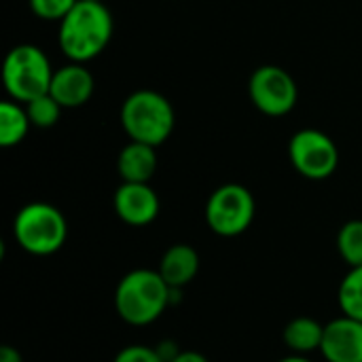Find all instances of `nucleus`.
<instances>
[{
  "label": "nucleus",
  "mask_w": 362,
  "mask_h": 362,
  "mask_svg": "<svg viewBox=\"0 0 362 362\" xmlns=\"http://www.w3.org/2000/svg\"><path fill=\"white\" fill-rule=\"evenodd\" d=\"M112 15L104 2L78 0L59 21L57 42L68 59L83 64L98 57L106 49L112 36Z\"/></svg>",
  "instance_id": "obj_1"
},
{
  "label": "nucleus",
  "mask_w": 362,
  "mask_h": 362,
  "mask_svg": "<svg viewBox=\"0 0 362 362\" xmlns=\"http://www.w3.org/2000/svg\"><path fill=\"white\" fill-rule=\"evenodd\" d=\"M172 301V288L165 284L159 272L136 269L123 276L115 293L117 314L134 327L155 322L168 303Z\"/></svg>",
  "instance_id": "obj_2"
},
{
  "label": "nucleus",
  "mask_w": 362,
  "mask_h": 362,
  "mask_svg": "<svg viewBox=\"0 0 362 362\" xmlns=\"http://www.w3.org/2000/svg\"><path fill=\"white\" fill-rule=\"evenodd\" d=\"M174 108L170 100L157 91H134L121 106V125L132 142L151 146L163 144L174 132Z\"/></svg>",
  "instance_id": "obj_3"
},
{
  "label": "nucleus",
  "mask_w": 362,
  "mask_h": 362,
  "mask_svg": "<svg viewBox=\"0 0 362 362\" xmlns=\"http://www.w3.org/2000/svg\"><path fill=\"white\" fill-rule=\"evenodd\" d=\"M53 72L42 49L36 45H17L4 57L2 83L15 102L28 104L30 100L49 93Z\"/></svg>",
  "instance_id": "obj_4"
},
{
  "label": "nucleus",
  "mask_w": 362,
  "mask_h": 362,
  "mask_svg": "<svg viewBox=\"0 0 362 362\" xmlns=\"http://www.w3.org/2000/svg\"><path fill=\"white\" fill-rule=\"evenodd\" d=\"M13 233L17 244L36 257H47L57 252L68 238V223L64 214L45 202H34L23 206L13 223Z\"/></svg>",
  "instance_id": "obj_5"
},
{
  "label": "nucleus",
  "mask_w": 362,
  "mask_h": 362,
  "mask_svg": "<svg viewBox=\"0 0 362 362\" xmlns=\"http://www.w3.org/2000/svg\"><path fill=\"white\" fill-rule=\"evenodd\" d=\"M257 204L252 193L242 185L218 187L206 204L208 227L221 238H235L244 233L255 221Z\"/></svg>",
  "instance_id": "obj_6"
},
{
  "label": "nucleus",
  "mask_w": 362,
  "mask_h": 362,
  "mask_svg": "<svg viewBox=\"0 0 362 362\" xmlns=\"http://www.w3.org/2000/svg\"><path fill=\"white\" fill-rule=\"evenodd\" d=\"M288 157L293 168L310 180H325L339 165L337 144L320 129L297 132L288 142Z\"/></svg>",
  "instance_id": "obj_7"
},
{
  "label": "nucleus",
  "mask_w": 362,
  "mask_h": 362,
  "mask_svg": "<svg viewBox=\"0 0 362 362\" xmlns=\"http://www.w3.org/2000/svg\"><path fill=\"white\" fill-rule=\"evenodd\" d=\"M252 104L267 117L288 115L299 98L295 78L280 66H261L248 83Z\"/></svg>",
  "instance_id": "obj_8"
},
{
  "label": "nucleus",
  "mask_w": 362,
  "mask_h": 362,
  "mask_svg": "<svg viewBox=\"0 0 362 362\" xmlns=\"http://www.w3.org/2000/svg\"><path fill=\"white\" fill-rule=\"evenodd\" d=\"M112 204L117 216L132 227L151 225L159 214V197L148 182H123L115 191Z\"/></svg>",
  "instance_id": "obj_9"
},
{
  "label": "nucleus",
  "mask_w": 362,
  "mask_h": 362,
  "mask_svg": "<svg viewBox=\"0 0 362 362\" xmlns=\"http://www.w3.org/2000/svg\"><path fill=\"white\" fill-rule=\"evenodd\" d=\"M322 356L329 362H362V322L350 316L331 320L322 335Z\"/></svg>",
  "instance_id": "obj_10"
},
{
  "label": "nucleus",
  "mask_w": 362,
  "mask_h": 362,
  "mask_svg": "<svg viewBox=\"0 0 362 362\" xmlns=\"http://www.w3.org/2000/svg\"><path fill=\"white\" fill-rule=\"evenodd\" d=\"M93 76L83 64H66L53 72L49 93L64 108H78L89 102L93 95Z\"/></svg>",
  "instance_id": "obj_11"
},
{
  "label": "nucleus",
  "mask_w": 362,
  "mask_h": 362,
  "mask_svg": "<svg viewBox=\"0 0 362 362\" xmlns=\"http://www.w3.org/2000/svg\"><path fill=\"white\" fill-rule=\"evenodd\" d=\"M199 272V257L195 252V248L187 246V244H176L172 248L165 250L161 265H159V274L165 280V284L170 288H185Z\"/></svg>",
  "instance_id": "obj_12"
},
{
  "label": "nucleus",
  "mask_w": 362,
  "mask_h": 362,
  "mask_svg": "<svg viewBox=\"0 0 362 362\" xmlns=\"http://www.w3.org/2000/svg\"><path fill=\"white\" fill-rule=\"evenodd\" d=\"M117 170L123 182H148L157 170L155 146L142 142H129L117 159Z\"/></svg>",
  "instance_id": "obj_13"
},
{
  "label": "nucleus",
  "mask_w": 362,
  "mask_h": 362,
  "mask_svg": "<svg viewBox=\"0 0 362 362\" xmlns=\"http://www.w3.org/2000/svg\"><path fill=\"white\" fill-rule=\"evenodd\" d=\"M322 335H325V327L320 322H316L314 318L301 316V318H295L286 325L282 337H284V344L293 352L308 354V352L320 350Z\"/></svg>",
  "instance_id": "obj_14"
},
{
  "label": "nucleus",
  "mask_w": 362,
  "mask_h": 362,
  "mask_svg": "<svg viewBox=\"0 0 362 362\" xmlns=\"http://www.w3.org/2000/svg\"><path fill=\"white\" fill-rule=\"evenodd\" d=\"M32 121L28 110L19 106V102H2L0 104V146L8 148L19 144L30 129Z\"/></svg>",
  "instance_id": "obj_15"
},
{
  "label": "nucleus",
  "mask_w": 362,
  "mask_h": 362,
  "mask_svg": "<svg viewBox=\"0 0 362 362\" xmlns=\"http://www.w3.org/2000/svg\"><path fill=\"white\" fill-rule=\"evenodd\" d=\"M339 308L346 316L362 322V265L352 267L339 286Z\"/></svg>",
  "instance_id": "obj_16"
},
{
  "label": "nucleus",
  "mask_w": 362,
  "mask_h": 362,
  "mask_svg": "<svg viewBox=\"0 0 362 362\" xmlns=\"http://www.w3.org/2000/svg\"><path fill=\"white\" fill-rule=\"evenodd\" d=\"M337 250L350 267L362 265V221H350L339 229Z\"/></svg>",
  "instance_id": "obj_17"
},
{
  "label": "nucleus",
  "mask_w": 362,
  "mask_h": 362,
  "mask_svg": "<svg viewBox=\"0 0 362 362\" xmlns=\"http://www.w3.org/2000/svg\"><path fill=\"white\" fill-rule=\"evenodd\" d=\"M25 110H28V117H30L32 125L45 129V127H53L59 121V115H62L64 106L51 93H42V95L30 100L25 104Z\"/></svg>",
  "instance_id": "obj_18"
},
{
  "label": "nucleus",
  "mask_w": 362,
  "mask_h": 362,
  "mask_svg": "<svg viewBox=\"0 0 362 362\" xmlns=\"http://www.w3.org/2000/svg\"><path fill=\"white\" fill-rule=\"evenodd\" d=\"M78 0H30V8L45 21H62Z\"/></svg>",
  "instance_id": "obj_19"
},
{
  "label": "nucleus",
  "mask_w": 362,
  "mask_h": 362,
  "mask_svg": "<svg viewBox=\"0 0 362 362\" xmlns=\"http://www.w3.org/2000/svg\"><path fill=\"white\" fill-rule=\"evenodd\" d=\"M115 362H165L157 348H146V346H127L123 348Z\"/></svg>",
  "instance_id": "obj_20"
},
{
  "label": "nucleus",
  "mask_w": 362,
  "mask_h": 362,
  "mask_svg": "<svg viewBox=\"0 0 362 362\" xmlns=\"http://www.w3.org/2000/svg\"><path fill=\"white\" fill-rule=\"evenodd\" d=\"M170 362H208V358L199 352H193V350H187V352H178Z\"/></svg>",
  "instance_id": "obj_21"
},
{
  "label": "nucleus",
  "mask_w": 362,
  "mask_h": 362,
  "mask_svg": "<svg viewBox=\"0 0 362 362\" xmlns=\"http://www.w3.org/2000/svg\"><path fill=\"white\" fill-rule=\"evenodd\" d=\"M0 362H23V358H21V354L15 348L2 346V350H0Z\"/></svg>",
  "instance_id": "obj_22"
},
{
  "label": "nucleus",
  "mask_w": 362,
  "mask_h": 362,
  "mask_svg": "<svg viewBox=\"0 0 362 362\" xmlns=\"http://www.w3.org/2000/svg\"><path fill=\"white\" fill-rule=\"evenodd\" d=\"M278 362H312V361H308L305 356H301V354H295V356H286V358H282V361H278Z\"/></svg>",
  "instance_id": "obj_23"
},
{
  "label": "nucleus",
  "mask_w": 362,
  "mask_h": 362,
  "mask_svg": "<svg viewBox=\"0 0 362 362\" xmlns=\"http://www.w3.org/2000/svg\"><path fill=\"white\" fill-rule=\"evenodd\" d=\"M89 2H102V0H89Z\"/></svg>",
  "instance_id": "obj_24"
}]
</instances>
